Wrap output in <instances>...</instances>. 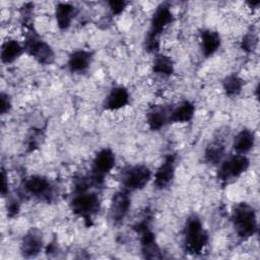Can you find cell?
I'll use <instances>...</instances> for the list:
<instances>
[{
  "instance_id": "cell-27",
  "label": "cell",
  "mask_w": 260,
  "mask_h": 260,
  "mask_svg": "<svg viewBox=\"0 0 260 260\" xmlns=\"http://www.w3.org/2000/svg\"><path fill=\"white\" fill-rule=\"evenodd\" d=\"M11 107H12V104H11L10 96L5 92H1V95H0V113H1V115L7 114L10 111Z\"/></svg>"
},
{
  "instance_id": "cell-4",
  "label": "cell",
  "mask_w": 260,
  "mask_h": 260,
  "mask_svg": "<svg viewBox=\"0 0 260 260\" xmlns=\"http://www.w3.org/2000/svg\"><path fill=\"white\" fill-rule=\"evenodd\" d=\"M22 45L24 53L34 58L40 64L49 65L54 62L55 52L53 48L41 38L32 26H26Z\"/></svg>"
},
{
  "instance_id": "cell-3",
  "label": "cell",
  "mask_w": 260,
  "mask_h": 260,
  "mask_svg": "<svg viewBox=\"0 0 260 260\" xmlns=\"http://www.w3.org/2000/svg\"><path fill=\"white\" fill-rule=\"evenodd\" d=\"M232 222L237 236L242 240L250 239L258 230L256 210L247 202H240L234 207Z\"/></svg>"
},
{
  "instance_id": "cell-24",
  "label": "cell",
  "mask_w": 260,
  "mask_h": 260,
  "mask_svg": "<svg viewBox=\"0 0 260 260\" xmlns=\"http://www.w3.org/2000/svg\"><path fill=\"white\" fill-rule=\"evenodd\" d=\"M244 86L243 79L236 73L229 74L222 80V88L226 95L235 96L241 93Z\"/></svg>"
},
{
  "instance_id": "cell-13",
  "label": "cell",
  "mask_w": 260,
  "mask_h": 260,
  "mask_svg": "<svg viewBox=\"0 0 260 260\" xmlns=\"http://www.w3.org/2000/svg\"><path fill=\"white\" fill-rule=\"evenodd\" d=\"M176 173V157L174 154H169L165 157L164 161L157 168L153 183L156 189L165 190L169 188L175 178Z\"/></svg>"
},
{
  "instance_id": "cell-20",
  "label": "cell",
  "mask_w": 260,
  "mask_h": 260,
  "mask_svg": "<svg viewBox=\"0 0 260 260\" xmlns=\"http://www.w3.org/2000/svg\"><path fill=\"white\" fill-rule=\"evenodd\" d=\"M24 53L23 45L14 39H7L1 47L0 57L4 64H11Z\"/></svg>"
},
{
  "instance_id": "cell-5",
  "label": "cell",
  "mask_w": 260,
  "mask_h": 260,
  "mask_svg": "<svg viewBox=\"0 0 260 260\" xmlns=\"http://www.w3.org/2000/svg\"><path fill=\"white\" fill-rule=\"evenodd\" d=\"M69 206L73 214L82 218L87 225H91L93 216L101 209V199L98 193L88 190L75 192Z\"/></svg>"
},
{
  "instance_id": "cell-18",
  "label": "cell",
  "mask_w": 260,
  "mask_h": 260,
  "mask_svg": "<svg viewBox=\"0 0 260 260\" xmlns=\"http://www.w3.org/2000/svg\"><path fill=\"white\" fill-rule=\"evenodd\" d=\"M76 14L77 8L74 5L65 2L58 3L55 8V18L58 27L63 30L67 29L71 25Z\"/></svg>"
},
{
  "instance_id": "cell-19",
  "label": "cell",
  "mask_w": 260,
  "mask_h": 260,
  "mask_svg": "<svg viewBox=\"0 0 260 260\" xmlns=\"http://www.w3.org/2000/svg\"><path fill=\"white\" fill-rule=\"evenodd\" d=\"M195 115V106L190 101H182L178 105L172 107L170 122L171 123H187L190 122Z\"/></svg>"
},
{
  "instance_id": "cell-6",
  "label": "cell",
  "mask_w": 260,
  "mask_h": 260,
  "mask_svg": "<svg viewBox=\"0 0 260 260\" xmlns=\"http://www.w3.org/2000/svg\"><path fill=\"white\" fill-rule=\"evenodd\" d=\"M152 173L145 165H133L126 167L120 175L123 189L128 192L143 189L151 180Z\"/></svg>"
},
{
  "instance_id": "cell-15",
  "label": "cell",
  "mask_w": 260,
  "mask_h": 260,
  "mask_svg": "<svg viewBox=\"0 0 260 260\" xmlns=\"http://www.w3.org/2000/svg\"><path fill=\"white\" fill-rule=\"evenodd\" d=\"M172 106L167 105H159L152 107L147 115L146 121L149 128L152 131H157L168 125L170 122V115H171Z\"/></svg>"
},
{
  "instance_id": "cell-7",
  "label": "cell",
  "mask_w": 260,
  "mask_h": 260,
  "mask_svg": "<svg viewBox=\"0 0 260 260\" xmlns=\"http://www.w3.org/2000/svg\"><path fill=\"white\" fill-rule=\"evenodd\" d=\"M250 167V160L245 154H233L221 160L217 172L218 180L223 183H230L241 177Z\"/></svg>"
},
{
  "instance_id": "cell-12",
  "label": "cell",
  "mask_w": 260,
  "mask_h": 260,
  "mask_svg": "<svg viewBox=\"0 0 260 260\" xmlns=\"http://www.w3.org/2000/svg\"><path fill=\"white\" fill-rule=\"evenodd\" d=\"M44 240L40 230L31 228L22 237L19 251L24 258H35L43 250Z\"/></svg>"
},
{
  "instance_id": "cell-11",
  "label": "cell",
  "mask_w": 260,
  "mask_h": 260,
  "mask_svg": "<svg viewBox=\"0 0 260 260\" xmlns=\"http://www.w3.org/2000/svg\"><path fill=\"white\" fill-rule=\"evenodd\" d=\"M131 207V198L129 192L122 189L116 192L111 200L110 204V219L118 225L121 224L126 218Z\"/></svg>"
},
{
  "instance_id": "cell-26",
  "label": "cell",
  "mask_w": 260,
  "mask_h": 260,
  "mask_svg": "<svg viewBox=\"0 0 260 260\" xmlns=\"http://www.w3.org/2000/svg\"><path fill=\"white\" fill-rule=\"evenodd\" d=\"M127 4L128 3L126 1H123V0H112V1L108 2L110 11L113 15L121 14L124 11V9L126 8Z\"/></svg>"
},
{
  "instance_id": "cell-9",
  "label": "cell",
  "mask_w": 260,
  "mask_h": 260,
  "mask_svg": "<svg viewBox=\"0 0 260 260\" xmlns=\"http://www.w3.org/2000/svg\"><path fill=\"white\" fill-rule=\"evenodd\" d=\"M134 230L140 235L141 253L147 259L162 258L161 250L155 241L154 234L150 230L147 220H142L134 225Z\"/></svg>"
},
{
  "instance_id": "cell-14",
  "label": "cell",
  "mask_w": 260,
  "mask_h": 260,
  "mask_svg": "<svg viewBox=\"0 0 260 260\" xmlns=\"http://www.w3.org/2000/svg\"><path fill=\"white\" fill-rule=\"evenodd\" d=\"M130 94L128 89L123 85L112 87L107 94L103 107L106 111H117L129 104Z\"/></svg>"
},
{
  "instance_id": "cell-10",
  "label": "cell",
  "mask_w": 260,
  "mask_h": 260,
  "mask_svg": "<svg viewBox=\"0 0 260 260\" xmlns=\"http://www.w3.org/2000/svg\"><path fill=\"white\" fill-rule=\"evenodd\" d=\"M24 191L42 200L51 201L54 197V185L45 176L34 175L28 177L23 184Z\"/></svg>"
},
{
  "instance_id": "cell-25",
  "label": "cell",
  "mask_w": 260,
  "mask_h": 260,
  "mask_svg": "<svg viewBox=\"0 0 260 260\" xmlns=\"http://www.w3.org/2000/svg\"><path fill=\"white\" fill-rule=\"evenodd\" d=\"M258 44V38L253 31H248L241 41V47L246 52H254L257 48Z\"/></svg>"
},
{
  "instance_id": "cell-8",
  "label": "cell",
  "mask_w": 260,
  "mask_h": 260,
  "mask_svg": "<svg viewBox=\"0 0 260 260\" xmlns=\"http://www.w3.org/2000/svg\"><path fill=\"white\" fill-rule=\"evenodd\" d=\"M116 164L115 152L111 148H103L96 152L91 164L90 177L94 185L102 186L105 181V177L111 173Z\"/></svg>"
},
{
  "instance_id": "cell-1",
  "label": "cell",
  "mask_w": 260,
  "mask_h": 260,
  "mask_svg": "<svg viewBox=\"0 0 260 260\" xmlns=\"http://www.w3.org/2000/svg\"><path fill=\"white\" fill-rule=\"evenodd\" d=\"M208 233L200 217L196 214L190 215L184 225L183 243L186 253L191 255H199L208 244Z\"/></svg>"
},
{
  "instance_id": "cell-2",
  "label": "cell",
  "mask_w": 260,
  "mask_h": 260,
  "mask_svg": "<svg viewBox=\"0 0 260 260\" xmlns=\"http://www.w3.org/2000/svg\"><path fill=\"white\" fill-rule=\"evenodd\" d=\"M174 20V15L168 3H161L153 12L149 29L144 40V48L148 53H154L159 47V36Z\"/></svg>"
},
{
  "instance_id": "cell-28",
  "label": "cell",
  "mask_w": 260,
  "mask_h": 260,
  "mask_svg": "<svg viewBox=\"0 0 260 260\" xmlns=\"http://www.w3.org/2000/svg\"><path fill=\"white\" fill-rule=\"evenodd\" d=\"M2 189H1V193L2 196H5L8 193V184H7V176L5 173V170H2Z\"/></svg>"
},
{
  "instance_id": "cell-17",
  "label": "cell",
  "mask_w": 260,
  "mask_h": 260,
  "mask_svg": "<svg viewBox=\"0 0 260 260\" xmlns=\"http://www.w3.org/2000/svg\"><path fill=\"white\" fill-rule=\"evenodd\" d=\"M200 46L204 57L208 58L212 56L221 45V38L219 34L210 28H204L200 30Z\"/></svg>"
},
{
  "instance_id": "cell-22",
  "label": "cell",
  "mask_w": 260,
  "mask_h": 260,
  "mask_svg": "<svg viewBox=\"0 0 260 260\" xmlns=\"http://www.w3.org/2000/svg\"><path fill=\"white\" fill-rule=\"evenodd\" d=\"M225 143L221 137L212 140L206 147L204 152V159L208 164H219L224 157Z\"/></svg>"
},
{
  "instance_id": "cell-21",
  "label": "cell",
  "mask_w": 260,
  "mask_h": 260,
  "mask_svg": "<svg viewBox=\"0 0 260 260\" xmlns=\"http://www.w3.org/2000/svg\"><path fill=\"white\" fill-rule=\"evenodd\" d=\"M254 144H255L254 133L247 128H244L240 130L237 133V135L234 137L233 149L235 150L236 153L246 154L253 148Z\"/></svg>"
},
{
  "instance_id": "cell-23",
  "label": "cell",
  "mask_w": 260,
  "mask_h": 260,
  "mask_svg": "<svg viewBox=\"0 0 260 260\" xmlns=\"http://www.w3.org/2000/svg\"><path fill=\"white\" fill-rule=\"evenodd\" d=\"M152 71L155 74L171 76L174 73V62L171 57L165 54H156L152 61Z\"/></svg>"
},
{
  "instance_id": "cell-16",
  "label": "cell",
  "mask_w": 260,
  "mask_h": 260,
  "mask_svg": "<svg viewBox=\"0 0 260 260\" xmlns=\"http://www.w3.org/2000/svg\"><path fill=\"white\" fill-rule=\"evenodd\" d=\"M93 55L90 51L83 49L75 50L68 57V70L72 73H83L90 67Z\"/></svg>"
}]
</instances>
